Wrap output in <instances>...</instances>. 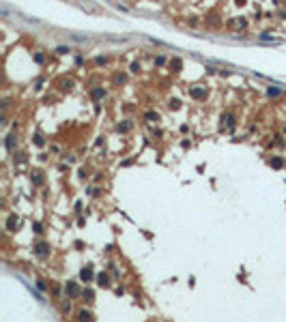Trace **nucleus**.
I'll return each mask as SVG.
<instances>
[{"instance_id":"obj_1","label":"nucleus","mask_w":286,"mask_h":322,"mask_svg":"<svg viewBox=\"0 0 286 322\" xmlns=\"http://www.w3.org/2000/svg\"><path fill=\"white\" fill-rule=\"evenodd\" d=\"M67 294H69V296H78V294H80V288H78V284L69 281V284H67Z\"/></svg>"},{"instance_id":"obj_2","label":"nucleus","mask_w":286,"mask_h":322,"mask_svg":"<svg viewBox=\"0 0 286 322\" xmlns=\"http://www.w3.org/2000/svg\"><path fill=\"white\" fill-rule=\"evenodd\" d=\"M35 254H37V256H41V258H45V256H47V245H45V243L35 245Z\"/></svg>"},{"instance_id":"obj_3","label":"nucleus","mask_w":286,"mask_h":322,"mask_svg":"<svg viewBox=\"0 0 286 322\" xmlns=\"http://www.w3.org/2000/svg\"><path fill=\"white\" fill-rule=\"evenodd\" d=\"M97 284H99L101 288H108V286H110V277H108L106 273H99V275H97Z\"/></svg>"},{"instance_id":"obj_4","label":"nucleus","mask_w":286,"mask_h":322,"mask_svg":"<svg viewBox=\"0 0 286 322\" xmlns=\"http://www.w3.org/2000/svg\"><path fill=\"white\" fill-rule=\"evenodd\" d=\"M17 224H19V221H17V215H11V217L7 219V230H11V232H13V230L17 228Z\"/></svg>"},{"instance_id":"obj_5","label":"nucleus","mask_w":286,"mask_h":322,"mask_svg":"<svg viewBox=\"0 0 286 322\" xmlns=\"http://www.w3.org/2000/svg\"><path fill=\"white\" fill-rule=\"evenodd\" d=\"M80 279H82V281H90V279H93V271H90V266L80 271Z\"/></svg>"},{"instance_id":"obj_6","label":"nucleus","mask_w":286,"mask_h":322,"mask_svg":"<svg viewBox=\"0 0 286 322\" xmlns=\"http://www.w3.org/2000/svg\"><path fill=\"white\" fill-rule=\"evenodd\" d=\"M15 144H17V135H15V133H9V135H7V148H9V151H13Z\"/></svg>"},{"instance_id":"obj_7","label":"nucleus","mask_w":286,"mask_h":322,"mask_svg":"<svg viewBox=\"0 0 286 322\" xmlns=\"http://www.w3.org/2000/svg\"><path fill=\"white\" fill-rule=\"evenodd\" d=\"M189 92H192L194 99H204V97H207V90H204V88H192Z\"/></svg>"},{"instance_id":"obj_8","label":"nucleus","mask_w":286,"mask_h":322,"mask_svg":"<svg viewBox=\"0 0 286 322\" xmlns=\"http://www.w3.org/2000/svg\"><path fill=\"white\" fill-rule=\"evenodd\" d=\"M224 122L228 125V129H232V127H234V118H232L230 114H224V116H222V125H224Z\"/></svg>"},{"instance_id":"obj_9","label":"nucleus","mask_w":286,"mask_h":322,"mask_svg":"<svg viewBox=\"0 0 286 322\" xmlns=\"http://www.w3.org/2000/svg\"><path fill=\"white\" fill-rule=\"evenodd\" d=\"M80 322H93V316H90V311L82 309V311H80Z\"/></svg>"},{"instance_id":"obj_10","label":"nucleus","mask_w":286,"mask_h":322,"mask_svg":"<svg viewBox=\"0 0 286 322\" xmlns=\"http://www.w3.org/2000/svg\"><path fill=\"white\" fill-rule=\"evenodd\" d=\"M170 67H172V71H181V67H183L181 58H172V60H170Z\"/></svg>"},{"instance_id":"obj_11","label":"nucleus","mask_w":286,"mask_h":322,"mask_svg":"<svg viewBox=\"0 0 286 322\" xmlns=\"http://www.w3.org/2000/svg\"><path fill=\"white\" fill-rule=\"evenodd\" d=\"M32 183H35V185H41V183H43V174H41V172H32Z\"/></svg>"},{"instance_id":"obj_12","label":"nucleus","mask_w":286,"mask_h":322,"mask_svg":"<svg viewBox=\"0 0 286 322\" xmlns=\"http://www.w3.org/2000/svg\"><path fill=\"white\" fill-rule=\"evenodd\" d=\"M101 97H106V90H101V88H97V90H93V99L95 101H99Z\"/></svg>"},{"instance_id":"obj_13","label":"nucleus","mask_w":286,"mask_h":322,"mask_svg":"<svg viewBox=\"0 0 286 322\" xmlns=\"http://www.w3.org/2000/svg\"><path fill=\"white\" fill-rule=\"evenodd\" d=\"M269 163H271V168H278V170L282 168V159H280V157H273V159H271Z\"/></svg>"},{"instance_id":"obj_14","label":"nucleus","mask_w":286,"mask_h":322,"mask_svg":"<svg viewBox=\"0 0 286 322\" xmlns=\"http://www.w3.org/2000/svg\"><path fill=\"white\" fill-rule=\"evenodd\" d=\"M232 24H234V26H237V28H245V24H247V22H245V19L241 17V19H234Z\"/></svg>"},{"instance_id":"obj_15","label":"nucleus","mask_w":286,"mask_h":322,"mask_svg":"<svg viewBox=\"0 0 286 322\" xmlns=\"http://www.w3.org/2000/svg\"><path fill=\"white\" fill-rule=\"evenodd\" d=\"M32 142H35V146H43V138L37 133V135H32Z\"/></svg>"},{"instance_id":"obj_16","label":"nucleus","mask_w":286,"mask_h":322,"mask_svg":"<svg viewBox=\"0 0 286 322\" xmlns=\"http://www.w3.org/2000/svg\"><path fill=\"white\" fill-rule=\"evenodd\" d=\"M155 65H157V67H163V65H166V56H157V58H155Z\"/></svg>"},{"instance_id":"obj_17","label":"nucleus","mask_w":286,"mask_h":322,"mask_svg":"<svg viewBox=\"0 0 286 322\" xmlns=\"http://www.w3.org/2000/svg\"><path fill=\"white\" fill-rule=\"evenodd\" d=\"M157 118H159V116H157L155 112H146V120H151V122L155 120V122H157Z\"/></svg>"},{"instance_id":"obj_18","label":"nucleus","mask_w":286,"mask_h":322,"mask_svg":"<svg viewBox=\"0 0 286 322\" xmlns=\"http://www.w3.org/2000/svg\"><path fill=\"white\" fill-rule=\"evenodd\" d=\"M269 97H280V88H269Z\"/></svg>"},{"instance_id":"obj_19","label":"nucleus","mask_w":286,"mask_h":322,"mask_svg":"<svg viewBox=\"0 0 286 322\" xmlns=\"http://www.w3.org/2000/svg\"><path fill=\"white\" fill-rule=\"evenodd\" d=\"M125 82V73H118L116 75V84H123Z\"/></svg>"},{"instance_id":"obj_20","label":"nucleus","mask_w":286,"mask_h":322,"mask_svg":"<svg viewBox=\"0 0 286 322\" xmlns=\"http://www.w3.org/2000/svg\"><path fill=\"white\" fill-rule=\"evenodd\" d=\"M32 230H35L37 234H41V232H43V228H41V224H32Z\"/></svg>"},{"instance_id":"obj_21","label":"nucleus","mask_w":286,"mask_h":322,"mask_svg":"<svg viewBox=\"0 0 286 322\" xmlns=\"http://www.w3.org/2000/svg\"><path fill=\"white\" fill-rule=\"evenodd\" d=\"M131 125H129V122H123V125H118V131H127Z\"/></svg>"},{"instance_id":"obj_22","label":"nucleus","mask_w":286,"mask_h":322,"mask_svg":"<svg viewBox=\"0 0 286 322\" xmlns=\"http://www.w3.org/2000/svg\"><path fill=\"white\" fill-rule=\"evenodd\" d=\"M84 296H86V301H93V290H84Z\"/></svg>"},{"instance_id":"obj_23","label":"nucleus","mask_w":286,"mask_h":322,"mask_svg":"<svg viewBox=\"0 0 286 322\" xmlns=\"http://www.w3.org/2000/svg\"><path fill=\"white\" fill-rule=\"evenodd\" d=\"M170 105H172V108H179V105H181V101H179V99H172Z\"/></svg>"},{"instance_id":"obj_24","label":"nucleus","mask_w":286,"mask_h":322,"mask_svg":"<svg viewBox=\"0 0 286 322\" xmlns=\"http://www.w3.org/2000/svg\"><path fill=\"white\" fill-rule=\"evenodd\" d=\"M35 60H37V62L41 65V62H43V54H37V56H35Z\"/></svg>"},{"instance_id":"obj_25","label":"nucleus","mask_w":286,"mask_h":322,"mask_svg":"<svg viewBox=\"0 0 286 322\" xmlns=\"http://www.w3.org/2000/svg\"><path fill=\"white\" fill-rule=\"evenodd\" d=\"M71 309V303H62V311H69Z\"/></svg>"}]
</instances>
